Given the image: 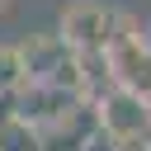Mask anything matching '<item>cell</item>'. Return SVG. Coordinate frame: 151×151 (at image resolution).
<instances>
[{
  "instance_id": "cell-1",
  "label": "cell",
  "mask_w": 151,
  "mask_h": 151,
  "mask_svg": "<svg viewBox=\"0 0 151 151\" xmlns=\"http://www.w3.org/2000/svg\"><path fill=\"white\" fill-rule=\"evenodd\" d=\"M94 127L104 137H113L118 146L137 142L151 132V99L142 90H127V85H113L109 94H99V109H94Z\"/></svg>"
},
{
  "instance_id": "cell-2",
  "label": "cell",
  "mask_w": 151,
  "mask_h": 151,
  "mask_svg": "<svg viewBox=\"0 0 151 151\" xmlns=\"http://www.w3.org/2000/svg\"><path fill=\"white\" fill-rule=\"evenodd\" d=\"M109 28H113V14L99 5V0H71L61 9V42L71 52H104L109 42Z\"/></svg>"
},
{
  "instance_id": "cell-3",
  "label": "cell",
  "mask_w": 151,
  "mask_h": 151,
  "mask_svg": "<svg viewBox=\"0 0 151 151\" xmlns=\"http://www.w3.org/2000/svg\"><path fill=\"white\" fill-rule=\"evenodd\" d=\"M0 151H42V132L14 113L0 118Z\"/></svg>"
},
{
  "instance_id": "cell-4",
  "label": "cell",
  "mask_w": 151,
  "mask_h": 151,
  "mask_svg": "<svg viewBox=\"0 0 151 151\" xmlns=\"http://www.w3.org/2000/svg\"><path fill=\"white\" fill-rule=\"evenodd\" d=\"M19 85H24L19 57H14V47H9V42H0V94H9V90H19Z\"/></svg>"
},
{
  "instance_id": "cell-5",
  "label": "cell",
  "mask_w": 151,
  "mask_h": 151,
  "mask_svg": "<svg viewBox=\"0 0 151 151\" xmlns=\"http://www.w3.org/2000/svg\"><path fill=\"white\" fill-rule=\"evenodd\" d=\"M5 9H9V0H0V14H5Z\"/></svg>"
}]
</instances>
